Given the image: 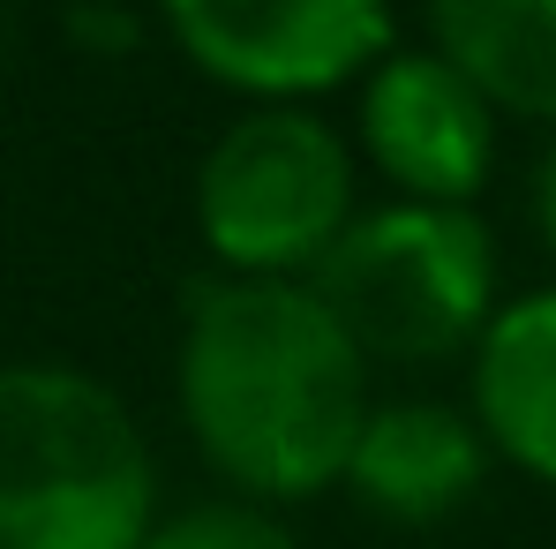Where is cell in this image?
Wrapping results in <instances>:
<instances>
[{
    "label": "cell",
    "mask_w": 556,
    "mask_h": 549,
    "mask_svg": "<svg viewBox=\"0 0 556 549\" xmlns=\"http://www.w3.org/2000/svg\"><path fill=\"white\" fill-rule=\"evenodd\" d=\"M181 407L203 459L249 497H324L369 422V362L286 278H195L181 301Z\"/></svg>",
    "instance_id": "cell-1"
},
{
    "label": "cell",
    "mask_w": 556,
    "mask_h": 549,
    "mask_svg": "<svg viewBox=\"0 0 556 549\" xmlns=\"http://www.w3.org/2000/svg\"><path fill=\"white\" fill-rule=\"evenodd\" d=\"M151 445L128 407L53 362L0 369V549H143Z\"/></svg>",
    "instance_id": "cell-2"
},
{
    "label": "cell",
    "mask_w": 556,
    "mask_h": 549,
    "mask_svg": "<svg viewBox=\"0 0 556 549\" xmlns=\"http://www.w3.org/2000/svg\"><path fill=\"white\" fill-rule=\"evenodd\" d=\"M362 362H444L489 332L496 249L489 226L452 203H383L354 219L308 272Z\"/></svg>",
    "instance_id": "cell-3"
},
{
    "label": "cell",
    "mask_w": 556,
    "mask_h": 549,
    "mask_svg": "<svg viewBox=\"0 0 556 549\" xmlns=\"http://www.w3.org/2000/svg\"><path fill=\"white\" fill-rule=\"evenodd\" d=\"M195 226L226 278L301 286V272H316L354 226V159L301 105H264L203 151Z\"/></svg>",
    "instance_id": "cell-4"
},
{
    "label": "cell",
    "mask_w": 556,
    "mask_h": 549,
    "mask_svg": "<svg viewBox=\"0 0 556 549\" xmlns=\"http://www.w3.org/2000/svg\"><path fill=\"white\" fill-rule=\"evenodd\" d=\"M159 30L188 61L249 98H308L362 76L399 46V23L362 0H278V8H226V0H174Z\"/></svg>",
    "instance_id": "cell-5"
},
{
    "label": "cell",
    "mask_w": 556,
    "mask_h": 549,
    "mask_svg": "<svg viewBox=\"0 0 556 549\" xmlns=\"http://www.w3.org/2000/svg\"><path fill=\"white\" fill-rule=\"evenodd\" d=\"M362 144L376 174L406 188V203L466 211L496 159V113L429 46H391L362 91Z\"/></svg>",
    "instance_id": "cell-6"
},
{
    "label": "cell",
    "mask_w": 556,
    "mask_h": 549,
    "mask_svg": "<svg viewBox=\"0 0 556 549\" xmlns=\"http://www.w3.org/2000/svg\"><path fill=\"white\" fill-rule=\"evenodd\" d=\"M489 445L459 407H429V399H399V407H369L354 452H346V489L406 527H429L444 512H459L481 489Z\"/></svg>",
    "instance_id": "cell-7"
},
{
    "label": "cell",
    "mask_w": 556,
    "mask_h": 549,
    "mask_svg": "<svg viewBox=\"0 0 556 549\" xmlns=\"http://www.w3.org/2000/svg\"><path fill=\"white\" fill-rule=\"evenodd\" d=\"M473 429L556 489V286L496 309L473 339Z\"/></svg>",
    "instance_id": "cell-8"
},
{
    "label": "cell",
    "mask_w": 556,
    "mask_h": 549,
    "mask_svg": "<svg viewBox=\"0 0 556 549\" xmlns=\"http://www.w3.org/2000/svg\"><path fill=\"white\" fill-rule=\"evenodd\" d=\"M429 53H444L489 113L556 121V0H444L429 8Z\"/></svg>",
    "instance_id": "cell-9"
},
{
    "label": "cell",
    "mask_w": 556,
    "mask_h": 549,
    "mask_svg": "<svg viewBox=\"0 0 556 549\" xmlns=\"http://www.w3.org/2000/svg\"><path fill=\"white\" fill-rule=\"evenodd\" d=\"M143 549H293V535L264 504H195V512H174L166 527H151Z\"/></svg>",
    "instance_id": "cell-10"
},
{
    "label": "cell",
    "mask_w": 556,
    "mask_h": 549,
    "mask_svg": "<svg viewBox=\"0 0 556 549\" xmlns=\"http://www.w3.org/2000/svg\"><path fill=\"white\" fill-rule=\"evenodd\" d=\"M68 38H84L98 53H128L136 38H143V23L136 15H98V8H68Z\"/></svg>",
    "instance_id": "cell-11"
},
{
    "label": "cell",
    "mask_w": 556,
    "mask_h": 549,
    "mask_svg": "<svg viewBox=\"0 0 556 549\" xmlns=\"http://www.w3.org/2000/svg\"><path fill=\"white\" fill-rule=\"evenodd\" d=\"M534 219H542V234H549V249H556V151L542 159V188H534Z\"/></svg>",
    "instance_id": "cell-12"
},
{
    "label": "cell",
    "mask_w": 556,
    "mask_h": 549,
    "mask_svg": "<svg viewBox=\"0 0 556 549\" xmlns=\"http://www.w3.org/2000/svg\"><path fill=\"white\" fill-rule=\"evenodd\" d=\"M8 61H15V15L0 8V76H8Z\"/></svg>",
    "instance_id": "cell-13"
}]
</instances>
